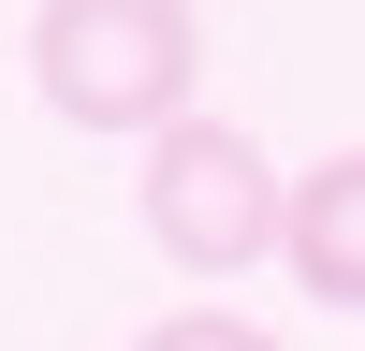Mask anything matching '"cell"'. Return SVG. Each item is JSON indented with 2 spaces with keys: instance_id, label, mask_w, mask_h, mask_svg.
I'll return each instance as SVG.
<instances>
[{
  "instance_id": "obj_3",
  "label": "cell",
  "mask_w": 365,
  "mask_h": 351,
  "mask_svg": "<svg viewBox=\"0 0 365 351\" xmlns=\"http://www.w3.org/2000/svg\"><path fill=\"white\" fill-rule=\"evenodd\" d=\"M278 263L307 278V307H365V146H336V161L292 176V234Z\"/></svg>"
},
{
  "instance_id": "obj_4",
  "label": "cell",
  "mask_w": 365,
  "mask_h": 351,
  "mask_svg": "<svg viewBox=\"0 0 365 351\" xmlns=\"http://www.w3.org/2000/svg\"><path fill=\"white\" fill-rule=\"evenodd\" d=\"M132 351H278V337H263L249 307H175V322H146Z\"/></svg>"
},
{
  "instance_id": "obj_2",
  "label": "cell",
  "mask_w": 365,
  "mask_h": 351,
  "mask_svg": "<svg viewBox=\"0 0 365 351\" xmlns=\"http://www.w3.org/2000/svg\"><path fill=\"white\" fill-rule=\"evenodd\" d=\"M132 205H146V234H161V263H190V278H249L292 234V176L263 161L234 117H175V132L146 146Z\"/></svg>"
},
{
  "instance_id": "obj_1",
  "label": "cell",
  "mask_w": 365,
  "mask_h": 351,
  "mask_svg": "<svg viewBox=\"0 0 365 351\" xmlns=\"http://www.w3.org/2000/svg\"><path fill=\"white\" fill-rule=\"evenodd\" d=\"M29 88L73 132H132L161 146L205 88V15L190 0H44L29 15Z\"/></svg>"
}]
</instances>
